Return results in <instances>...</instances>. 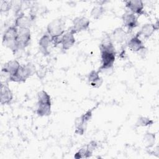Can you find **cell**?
Returning <instances> with one entry per match:
<instances>
[{"label": "cell", "instance_id": "6da1fadb", "mask_svg": "<svg viewBox=\"0 0 159 159\" xmlns=\"http://www.w3.org/2000/svg\"><path fill=\"white\" fill-rule=\"evenodd\" d=\"M99 50L101 53V66L98 69L99 72L111 69L114 63L116 56V52L112 39L110 37L106 36L102 40Z\"/></svg>", "mask_w": 159, "mask_h": 159}, {"label": "cell", "instance_id": "7a4b0ae2", "mask_svg": "<svg viewBox=\"0 0 159 159\" xmlns=\"http://www.w3.org/2000/svg\"><path fill=\"white\" fill-rule=\"evenodd\" d=\"M65 32V22L61 19H57L51 21L47 25V33L50 36L52 45L54 47L60 44L61 36Z\"/></svg>", "mask_w": 159, "mask_h": 159}, {"label": "cell", "instance_id": "3957f363", "mask_svg": "<svg viewBox=\"0 0 159 159\" xmlns=\"http://www.w3.org/2000/svg\"><path fill=\"white\" fill-rule=\"evenodd\" d=\"M37 114L40 117L48 116L51 114L52 102L50 95L44 90L39 91L37 94Z\"/></svg>", "mask_w": 159, "mask_h": 159}, {"label": "cell", "instance_id": "277c9868", "mask_svg": "<svg viewBox=\"0 0 159 159\" xmlns=\"http://www.w3.org/2000/svg\"><path fill=\"white\" fill-rule=\"evenodd\" d=\"M36 71L35 65L29 62L25 65H20L16 75L9 77L8 81L16 83H24L29 78L34 75Z\"/></svg>", "mask_w": 159, "mask_h": 159}, {"label": "cell", "instance_id": "5b68a950", "mask_svg": "<svg viewBox=\"0 0 159 159\" xmlns=\"http://www.w3.org/2000/svg\"><path fill=\"white\" fill-rule=\"evenodd\" d=\"M18 31V28L14 25L9 27L2 35V45L9 48L14 53L18 51L16 44Z\"/></svg>", "mask_w": 159, "mask_h": 159}, {"label": "cell", "instance_id": "8992f818", "mask_svg": "<svg viewBox=\"0 0 159 159\" xmlns=\"http://www.w3.org/2000/svg\"><path fill=\"white\" fill-rule=\"evenodd\" d=\"M96 107H97V106L95 107H93L90 109H88L87 111L83 113L81 116L76 118L75 120V134L80 135H82L84 134L87 124L91 119L92 116H93V112L94 109H95Z\"/></svg>", "mask_w": 159, "mask_h": 159}, {"label": "cell", "instance_id": "52a82bcc", "mask_svg": "<svg viewBox=\"0 0 159 159\" xmlns=\"http://www.w3.org/2000/svg\"><path fill=\"white\" fill-rule=\"evenodd\" d=\"M31 40L30 29H19L16 40L17 50H22L27 47Z\"/></svg>", "mask_w": 159, "mask_h": 159}, {"label": "cell", "instance_id": "ba28073f", "mask_svg": "<svg viewBox=\"0 0 159 159\" xmlns=\"http://www.w3.org/2000/svg\"><path fill=\"white\" fill-rule=\"evenodd\" d=\"M90 24V20L85 17H77L73 20V25L68 30L74 34L86 30L88 29Z\"/></svg>", "mask_w": 159, "mask_h": 159}, {"label": "cell", "instance_id": "9c48e42d", "mask_svg": "<svg viewBox=\"0 0 159 159\" xmlns=\"http://www.w3.org/2000/svg\"><path fill=\"white\" fill-rule=\"evenodd\" d=\"M0 102L2 105L10 104L13 99V94L7 81H1L0 85Z\"/></svg>", "mask_w": 159, "mask_h": 159}, {"label": "cell", "instance_id": "30bf717a", "mask_svg": "<svg viewBox=\"0 0 159 159\" xmlns=\"http://www.w3.org/2000/svg\"><path fill=\"white\" fill-rule=\"evenodd\" d=\"M125 7L132 12L138 16L145 14L144 4L141 0H134L125 1Z\"/></svg>", "mask_w": 159, "mask_h": 159}, {"label": "cell", "instance_id": "8fae6325", "mask_svg": "<svg viewBox=\"0 0 159 159\" xmlns=\"http://www.w3.org/2000/svg\"><path fill=\"white\" fill-rule=\"evenodd\" d=\"M122 19L124 26L128 29L129 31H132L139 25L138 22V17L129 11H126L122 15Z\"/></svg>", "mask_w": 159, "mask_h": 159}, {"label": "cell", "instance_id": "7c38bea8", "mask_svg": "<svg viewBox=\"0 0 159 159\" xmlns=\"http://www.w3.org/2000/svg\"><path fill=\"white\" fill-rule=\"evenodd\" d=\"M140 35L138 32L134 36L131 37L127 43L128 48L134 52H138L146 48L143 42L140 40Z\"/></svg>", "mask_w": 159, "mask_h": 159}, {"label": "cell", "instance_id": "4fadbf2b", "mask_svg": "<svg viewBox=\"0 0 159 159\" xmlns=\"http://www.w3.org/2000/svg\"><path fill=\"white\" fill-rule=\"evenodd\" d=\"M20 65L16 60H12L5 63L2 67L1 72L8 76V78L16 75Z\"/></svg>", "mask_w": 159, "mask_h": 159}, {"label": "cell", "instance_id": "5bb4252c", "mask_svg": "<svg viewBox=\"0 0 159 159\" xmlns=\"http://www.w3.org/2000/svg\"><path fill=\"white\" fill-rule=\"evenodd\" d=\"M75 42L76 40L75 37V34L70 30H68L61 37L60 44L61 45L62 50H69L74 45Z\"/></svg>", "mask_w": 159, "mask_h": 159}, {"label": "cell", "instance_id": "9a60e30c", "mask_svg": "<svg viewBox=\"0 0 159 159\" xmlns=\"http://www.w3.org/2000/svg\"><path fill=\"white\" fill-rule=\"evenodd\" d=\"M51 45H52V39L50 36L46 32L40 37L39 41V50L43 55L47 56L50 54L49 48Z\"/></svg>", "mask_w": 159, "mask_h": 159}, {"label": "cell", "instance_id": "2e32d148", "mask_svg": "<svg viewBox=\"0 0 159 159\" xmlns=\"http://www.w3.org/2000/svg\"><path fill=\"white\" fill-rule=\"evenodd\" d=\"M88 81L90 86L98 88L101 86L103 83V79L99 76V71L91 70L87 76Z\"/></svg>", "mask_w": 159, "mask_h": 159}, {"label": "cell", "instance_id": "e0dca14e", "mask_svg": "<svg viewBox=\"0 0 159 159\" xmlns=\"http://www.w3.org/2000/svg\"><path fill=\"white\" fill-rule=\"evenodd\" d=\"M158 29V22L156 24H143L139 32L140 35H142L145 39H149L153 34L155 32V30Z\"/></svg>", "mask_w": 159, "mask_h": 159}, {"label": "cell", "instance_id": "ac0fdd59", "mask_svg": "<svg viewBox=\"0 0 159 159\" xmlns=\"http://www.w3.org/2000/svg\"><path fill=\"white\" fill-rule=\"evenodd\" d=\"M32 22V20L30 17L26 16L24 13H22L16 17L14 22V25L19 29H30Z\"/></svg>", "mask_w": 159, "mask_h": 159}, {"label": "cell", "instance_id": "d6986e66", "mask_svg": "<svg viewBox=\"0 0 159 159\" xmlns=\"http://www.w3.org/2000/svg\"><path fill=\"white\" fill-rule=\"evenodd\" d=\"M112 35L114 42L119 44L124 43L127 39V32L122 27H117L115 29Z\"/></svg>", "mask_w": 159, "mask_h": 159}, {"label": "cell", "instance_id": "ffe728a7", "mask_svg": "<svg viewBox=\"0 0 159 159\" xmlns=\"http://www.w3.org/2000/svg\"><path fill=\"white\" fill-rule=\"evenodd\" d=\"M105 12V8L102 5H97L93 7L91 11V16L96 20L101 18Z\"/></svg>", "mask_w": 159, "mask_h": 159}, {"label": "cell", "instance_id": "44dd1931", "mask_svg": "<svg viewBox=\"0 0 159 159\" xmlns=\"http://www.w3.org/2000/svg\"><path fill=\"white\" fill-rule=\"evenodd\" d=\"M143 143L146 148H149L154 145L155 142V135L153 133L147 132L143 136Z\"/></svg>", "mask_w": 159, "mask_h": 159}, {"label": "cell", "instance_id": "7402d4cb", "mask_svg": "<svg viewBox=\"0 0 159 159\" xmlns=\"http://www.w3.org/2000/svg\"><path fill=\"white\" fill-rule=\"evenodd\" d=\"M153 124V120L150 119L148 117H143L141 116L138 118L136 123H135V127H147L150 126Z\"/></svg>", "mask_w": 159, "mask_h": 159}, {"label": "cell", "instance_id": "603a6c76", "mask_svg": "<svg viewBox=\"0 0 159 159\" xmlns=\"http://www.w3.org/2000/svg\"><path fill=\"white\" fill-rule=\"evenodd\" d=\"M12 7V1H1L0 6L1 12H6L9 11Z\"/></svg>", "mask_w": 159, "mask_h": 159}]
</instances>
